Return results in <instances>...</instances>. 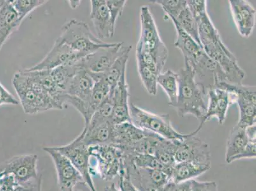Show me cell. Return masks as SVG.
<instances>
[{
	"instance_id": "6da1fadb",
	"label": "cell",
	"mask_w": 256,
	"mask_h": 191,
	"mask_svg": "<svg viewBox=\"0 0 256 191\" xmlns=\"http://www.w3.org/2000/svg\"><path fill=\"white\" fill-rule=\"evenodd\" d=\"M178 103L174 107L181 118L190 115L203 121L207 112L206 98L207 94L198 84L196 74L190 65L185 64L178 73Z\"/></svg>"
},
{
	"instance_id": "7a4b0ae2",
	"label": "cell",
	"mask_w": 256,
	"mask_h": 191,
	"mask_svg": "<svg viewBox=\"0 0 256 191\" xmlns=\"http://www.w3.org/2000/svg\"><path fill=\"white\" fill-rule=\"evenodd\" d=\"M12 84L23 110L28 115H36L50 110H60L57 102L34 83L26 70L15 74Z\"/></svg>"
},
{
	"instance_id": "3957f363",
	"label": "cell",
	"mask_w": 256,
	"mask_h": 191,
	"mask_svg": "<svg viewBox=\"0 0 256 191\" xmlns=\"http://www.w3.org/2000/svg\"><path fill=\"white\" fill-rule=\"evenodd\" d=\"M88 148L90 176L110 182L124 173V154L118 146L108 144L90 146Z\"/></svg>"
},
{
	"instance_id": "277c9868",
	"label": "cell",
	"mask_w": 256,
	"mask_h": 191,
	"mask_svg": "<svg viewBox=\"0 0 256 191\" xmlns=\"http://www.w3.org/2000/svg\"><path fill=\"white\" fill-rule=\"evenodd\" d=\"M59 39L84 58L112 44L94 36L86 22L76 20H71L62 27Z\"/></svg>"
},
{
	"instance_id": "5b68a950",
	"label": "cell",
	"mask_w": 256,
	"mask_h": 191,
	"mask_svg": "<svg viewBox=\"0 0 256 191\" xmlns=\"http://www.w3.org/2000/svg\"><path fill=\"white\" fill-rule=\"evenodd\" d=\"M141 34L136 52L150 54L164 70L168 58V50L160 36L156 24L150 8L144 6L140 10Z\"/></svg>"
},
{
	"instance_id": "8992f818",
	"label": "cell",
	"mask_w": 256,
	"mask_h": 191,
	"mask_svg": "<svg viewBox=\"0 0 256 191\" xmlns=\"http://www.w3.org/2000/svg\"><path fill=\"white\" fill-rule=\"evenodd\" d=\"M130 120L132 124L140 129L153 132L168 140H182L190 134H182L172 126L169 115H156L142 108L130 104Z\"/></svg>"
},
{
	"instance_id": "52a82bcc",
	"label": "cell",
	"mask_w": 256,
	"mask_h": 191,
	"mask_svg": "<svg viewBox=\"0 0 256 191\" xmlns=\"http://www.w3.org/2000/svg\"><path fill=\"white\" fill-rule=\"evenodd\" d=\"M203 48L206 54L220 66L228 83L242 85L246 76L245 72L240 67L236 58L223 42L207 44L203 46Z\"/></svg>"
},
{
	"instance_id": "ba28073f",
	"label": "cell",
	"mask_w": 256,
	"mask_h": 191,
	"mask_svg": "<svg viewBox=\"0 0 256 191\" xmlns=\"http://www.w3.org/2000/svg\"><path fill=\"white\" fill-rule=\"evenodd\" d=\"M220 86V88H211L207 93L208 104L206 118L200 124L202 127L213 118H218L220 125L224 124L230 106L236 104V96L231 84L223 82Z\"/></svg>"
},
{
	"instance_id": "9c48e42d",
	"label": "cell",
	"mask_w": 256,
	"mask_h": 191,
	"mask_svg": "<svg viewBox=\"0 0 256 191\" xmlns=\"http://www.w3.org/2000/svg\"><path fill=\"white\" fill-rule=\"evenodd\" d=\"M199 126L196 131L192 132L185 139L176 140V150L174 160L176 163L196 162L211 164L210 146L195 136L201 131Z\"/></svg>"
},
{
	"instance_id": "30bf717a",
	"label": "cell",
	"mask_w": 256,
	"mask_h": 191,
	"mask_svg": "<svg viewBox=\"0 0 256 191\" xmlns=\"http://www.w3.org/2000/svg\"><path fill=\"white\" fill-rule=\"evenodd\" d=\"M54 148L70 160L83 177L86 185L90 191H97L90 174L89 148L84 143L82 136L79 135L68 145Z\"/></svg>"
},
{
	"instance_id": "8fae6325",
	"label": "cell",
	"mask_w": 256,
	"mask_h": 191,
	"mask_svg": "<svg viewBox=\"0 0 256 191\" xmlns=\"http://www.w3.org/2000/svg\"><path fill=\"white\" fill-rule=\"evenodd\" d=\"M44 150L50 156L54 164L60 191H74L78 184H84L83 177L68 158L54 148H46Z\"/></svg>"
},
{
	"instance_id": "7c38bea8",
	"label": "cell",
	"mask_w": 256,
	"mask_h": 191,
	"mask_svg": "<svg viewBox=\"0 0 256 191\" xmlns=\"http://www.w3.org/2000/svg\"><path fill=\"white\" fill-rule=\"evenodd\" d=\"M124 48L122 43L112 44L83 58L78 62V66L92 74L104 73L120 56Z\"/></svg>"
},
{
	"instance_id": "4fadbf2b",
	"label": "cell",
	"mask_w": 256,
	"mask_h": 191,
	"mask_svg": "<svg viewBox=\"0 0 256 191\" xmlns=\"http://www.w3.org/2000/svg\"><path fill=\"white\" fill-rule=\"evenodd\" d=\"M84 58L80 54L58 38L50 53L36 66L26 69L28 71L51 70L58 67L75 65Z\"/></svg>"
},
{
	"instance_id": "5bb4252c",
	"label": "cell",
	"mask_w": 256,
	"mask_h": 191,
	"mask_svg": "<svg viewBox=\"0 0 256 191\" xmlns=\"http://www.w3.org/2000/svg\"><path fill=\"white\" fill-rule=\"evenodd\" d=\"M38 158L36 155L28 154L15 156L2 163L4 174L14 176L18 185L26 184L39 176Z\"/></svg>"
},
{
	"instance_id": "9a60e30c",
	"label": "cell",
	"mask_w": 256,
	"mask_h": 191,
	"mask_svg": "<svg viewBox=\"0 0 256 191\" xmlns=\"http://www.w3.org/2000/svg\"><path fill=\"white\" fill-rule=\"evenodd\" d=\"M114 126L110 120L94 114L89 124L84 128L80 134L84 143L88 148L112 144Z\"/></svg>"
},
{
	"instance_id": "2e32d148",
	"label": "cell",
	"mask_w": 256,
	"mask_h": 191,
	"mask_svg": "<svg viewBox=\"0 0 256 191\" xmlns=\"http://www.w3.org/2000/svg\"><path fill=\"white\" fill-rule=\"evenodd\" d=\"M232 88L236 94V104L239 107L238 124L245 128L256 125V87L232 84Z\"/></svg>"
},
{
	"instance_id": "e0dca14e",
	"label": "cell",
	"mask_w": 256,
	"mask_h": 191,
	"mask_svg": "<svg viewBox=\"0 0 256 191\" xmlns=\"http://www.w3.org/2000/svg\"><path fill=\"white\" fill-rule=\"evenodd\" d=\"M110 96L113 104L111 122L114 125H117L131 122L129 104L130 94L126 73L123 74L117 86L111 90Z\"/></svg>"
},
{
	"instance_id": "ac0fdd59",
	"label": "cell",
	"mask_w": 256,
	"mask_h": 191,
	"mask_svg": "<svg viewBox=\"0 0 256 191\" xmlns=\"http://www.w3.org/2000/svg\"><path fill=\"white\" fill-rule=\"evenodd\" d=\"M229 4L239 34L248 38L254 30L256 9L246 0H230Z\"/></svg>"
},
{
	"instance_id": "d6986e66",
	"label": "cell",
	"mask_w": 256,
	"mask_h": 191,
	"mask_svg": "<svg viewBox=\"0 0 256 191\" xmlns=\"http://www.w3.org/2000/svg\"><path fill=\"white\" fill-rule=\"evenodd\" d=\"M173 22L176 32V38L174 46L182 52L185 59V64L193 67L204 56L203 48L194 40L187 32L184 31L176 18L168 17Z\"/></svg>"
},
{
	"instance_id": "ffe728a7",
	"label": "cell",
	"mask_w": 256,
	"mask_h": 191,
	"mask_svg": "<svg viewBox=\"0 0 256 191\" xmlns=\"http://www.w3.org/2000/svg\"><path fill=\"white\" fill-rule=\"evenodd\" d=\"M22 22L10 0L0 1V51L12 34L20 28Z\"/></svg>"
},
{
	"instance_id": "44dd1931",
	"label": "cell",
	"mask_w": 256,
	"mask_h": 191,
	"mask_svg": "<svg viewBox=\"0 0 256 191\" xmlns=\"http://www.w3.org/2000/svg\"><path fill=\"white\" fill-rule=\"evenodd\" d=\"M90 20L93 23L98 38L100 40L112 38L115 34L111 25L110 15L106 0H92Z\"/></svg>"
},
{
	"instance_id": "7402d4cb",
	"label": "cell",
	"mask_w": 256,
	"mask_h": 191,
	"mask_svg": "<svg viewBox=\"0 0 256 191\" xmlns=\"http://www.w3.org/2000/svg\"><path fill=\"white\" fill-rule=\"evenodd\" d=\"M150 134L140 129L131 122L121 123L114 125L112 144L124 151Z\"/></svg>"
},
{
	"instance_id": "603a6c76",
	"label": "cell",
	"mask_w": 256,
	"mask_h": 191,
	"mask_svg": "<svg viewBox=\"0 0 256 191\" xmlns=\"http://www.w3.org/2000/svg\"><path fill=\"white\" fill-rule=\"evenodd\" d=\"M94 84L95 81L90 72L81 68L72 79L66 94L89 104L90 106V98Z\"/></svg>"
},
{
	"instance_id": "cb8c5ba5",
	"label": "cell",
	"mask_w": 256,
	"mask_h": 191,
	"mask_svg": "<svg viewBox=\"0 0 256 191\" xmlns=\"http://www.w3.org/2000/svg\"><path fill=\"white\" fill-rule=\"evenodd\" d=\"M132 50V46H125L124 52L114 62L112 66L104 73H90L94 80L96 82L102 80L112 90H114L123 74L126 73L128 59Z\"/></svg>"
},
{
	"instance_id": "d4e9b609",
	"label": "cell",
	"mask_w": 256,
	"mask_h": 191,
	"mask_svg": "<svg viewBox=\"0 0 256 191\" xmlns=\"http://www.w3.org/2000/svg\"><path fill=\"white\" fill-rule=\"evenodd\" d=\"M211 168V164L196 162L176 163L172 170L171 181L174 183L184 182L194 180L206 173Z\"/></svg>"
},
{
	"instance_id": "484cf974",
	"label": "cell",
	"mask_w": 256,
	"mask_h": 191,
	"mask_svg": "<svg viewBox=\"0 0 256 191\" xmlns=\"http://www.w3.org/2000/svg\"><path fill=\"white\" fill-rule=\"evenodd\" d=\"M246 128L237 124L232 128L228 138L226 152V162L228 164H232L235 158L243 152L249 140L246 134Z\"/></svg>"
},
{
	"instance_id": "4316f807",
	"label": "cell",
	"mask_w": 256,
	"mask_h": 191,
	"mask_svg": "<svg viewBox=\"0 0 256 191\" xmlns=\"http://www.w3.org/2000/svg\"><path fill=\"white\" fill-rule=\"evenodd\" d=\"M158 85L162 88L169 98V104L174 108L178 103V74L171 70L160 74L158 76Z\"/></svg>"
},
{
	"instance_id": "83f0119b",
	"label": "cell",
	"mask_w": 256,
	"mask_h": 191,
	"mask_svg": "<svg viewBox=\"0 0 256 191\" xmlns=\"http://www.w3.org/2000/svg\"><path fill=\"white\" fill-rule=\"evenodd\" d=\"M199 38L202 46L222 42L220 32L212 22L208 13L202 16L198 22Z\"/></svg>"
},
{
	"instance_id": "f1b7e54d",
	"label": "cell",
	"mask_w": 256,
	"mask_h": 191,
	"mask_svg": "<svg viewBox=\"0 0 256 191\" xmlns=\"http://www.w3.org/2000/svg\"><path fill=\"white\" fill-rule=\"evenodd\" d=\"M176 150V140L172 141L162 138L156 148L154 156L164 166L173 169L176 164L174 152Z\"/></svg>"
},
{
	"instance_id": "f546056e",
	"label": "cell",
	"mask_w": 256,
	"mask_h": 191,
	"mask_svg": "<svg viewBox=\"0 0 256 191\" xmlns=\"http://www.w3.org/2000/svg\"><path fill=\"white\" fill-rule=\"evenodd\" d=\"M132 160L136 166L141 168L162 170L172 176V168H168L160 163L154 156L150 154H136L124 156Z\"/></svg>"
},
{
	"instance_id": "4dcf8cb0",
	"label": "cell",
	"mask_w": 256,
	"mask_h": 191,
	"mask_svg": "<svg viewBox=\"0 0 256 191\" xmlns=\"http://www.w3.org/2000/svg\"><path fill=\"white\" fill-rule=\"evenodd\" d=\"M176 20L184 31L187 32L188 36H192L199 45L202 46L199 38L198 23L195 20L188 6L182 11L180 15Z\"/></svg>"
},
{
	"instance_id": "1f68e13d",
	"label": "cell",
	"mask_w": 256,
	"mask_h": 191,
	"mask_svg": "<svg viewBox=\"0 0 256 191\" xmlns=\"http://www.w3.org/2000/svg\"><path fill=\"white\" fill-rule=\"evenodd\" d=\"M138 64V69L142 82L150 95L156 96L158 94V78L160 74L155 70L143 64Z\"/></svg>"
},
{
	"instance_id": "d6a6232c",
	"label": "cell",
	"mask_w": 256,
	"mask_h": 191,
	"mask_svg": "<svg viewBox=\"0 0 256 191\" xmlns=\"http://www.w3.org/2000/svg\"><path fill=\"white\" fill-rule=\"evenodd\" d=\"M13 8L24 22L25 18L36 9L48 3L46 0H10Z\"/></svg>"
},
{
	"instance_id": "836d02e7",
	"label": "cell",
	"mask_w": 256,
	"mask_h": 191,
	"mask_svg": "<svg viewBox=\"0 0 256 191\" xmlns=\"http://www.w3.org/2000/svg\"><path fill=\"white\" fill-rule=\"evenodd\" d=\"M111 90V88L104 81L99 80L95 82L90 101V106L94 113L104 100L108 97Z\"/></svg>"
},
{
	"instance_id": "e575fe53",
	"label": "cell",
	"mask_w": 256,
	"mask_h": 191,
	"mask_svg": "<svg viewBox=\"0 0 256 191\" xmlns=\"http://www.w3.org/2000/svg\"><path fill=\"white\" fill-rule=\"evenodd\" d=\"M150 2L159 4L166 12L168 17L174 18H178L182 11L188 6L187 1L186 0H156Z\"/></svg>"
},
{
	"instance_id": "d590c367",
	"label": "cell",
	"mask_w": 256,
	"mask_h": 191,
	"mask_svg": "<svg viewBox=\"0 0 256 191\" xmlns=\"http://www.w3.org/2000/svg\"><path fill=\"white\" fill-rule=\"evenodd\" d=\"M107 6L110 15L111 25L116 32V23L118 18L122 14L127 4L126 0H106Z\"/></svg>"
},
{
	"instance_id": "8d00e7d4",
	"label": "cell",
	"mask_w": 256,
	"mask_h": 191,
	"mask_svg": "<svg viewBox=\"0 0 256 191\" xmlns=\"http://www.w3.org/2000/svg\"><path fill=\"white\" fill-rule=\"evenodd\" d=\"M206 0H188L187 1L188 6L190 12L198 22L202 16L207 12Z\"/></svg>"
},
{
	"instance_id": "74e56055",
	"label": "cell",
	"mask_w": 256,
	"mask_h": 191,
	"mask_svg": "<svg viewBox=\"0 0 256 191\" xmlns=\"http://www.w3.org/2000/svg\"><path fill=\"white\" fill-rule=\"evenodd\" d=\"M42 174H40L36 178L28 182L20 184L14 191H42Z\"/></svg>"
},
{
	"instance_id": "f35d334b",
	"label": "cell",
	"mask_w": 256,
	"mask_h": 191,
	"mask_svg": "<svg viewBox=\"0 0 256 191\" xmlns=\"http://www.w3.org/2000/svg\"><path fill=\"white\" fill-rule=\"evenodd\" d=\"M20 104L11 93L0 83V106H18Z\"/></svg>"
},
{
	"instance_id": "ab89813d",
	"label": "cell",
	"mask_w": 256,
	"mask_h": 191,
	"mask_svg": "<svg viewBox=\"0 0 256 191\" xmlns=\"http://www.w3.org/2000/svg\"><path fill=\"white\" fill-rule=\"evenodd\" d=\"M192 191H220L216 182H198L192 180Z\"/></svg>"
},
{
	"instance_id": "60d3db41",
	"label": "cell",
	"mask_w": 256,
	"mask_h": 191,
	"mask_svg": "<svg viewBox=\"0 0 256 191\" xmlns=\"http://www.w3.org/2000/svg\"><path fill=\"white\" fill-rule=\"evenodd\" d=\"M18 184L14 176L6 174L0 178V191H14Z\"/></svg>"
},
{
	"instance_id": "b9f144b4",
	"label": "cell",
	"mask_w": 256,
	"mask_h": 191,
	"mask_svg": "<svg viewBox=\"0 0 256 191\" xmlns=\"http://www.w3.org/2000/svg\"><path fill=\"white\" fill-rule=\"evenodd\" d=\"M164 188L165 191H192V180L180 183L170 182Z\"/></svg>"
},
{
	"instance_id": "7bdbcfd3",
	"label": "cell",
	"mask_w": 256,
	"mask_h": 191,
	"mask_svg": "<svg viewBox=\"0 0 256 191\" xmlns=\"http://www.w3.org/2000/svg\"><path fill=\"white\" fill-rule=\"evenodd\" d=\"M256 140H249L245 150L235 158L234 162L243 159H254L256 156Z\"/></svg>"
},
{
	"instance_id": "ee69618b",
	"label": "cell",
	"mask_w": 256,
	"mask_h": 191,
	"mask_svg": "<svg viewBox=\"0 0 256 191\" xmlns=\"http://www.w3.org/2000/svg\"><path fill=\"white\" fill-rule=\"evenodd\" d=\"M120 188L121 191H138L124 174L120 176Z\"/></svg>"
},
{
	"instance_id": "f6af8a7d",
	"label": "cell",
	"mask_w": 256,
	"mask_h": 191,
	"mask_svg": "<svg viewBox=\"0 0 256 191\" xmlns=\"http://www.w3.org/2000/svg\"><path fill=\"white\" fill-rule=\"evenodd\" d=\"M70 6V8L72 9H76L78 8L79 6H80L81 3H82V1H76V0H75V1H68Z\"/></svg>"
},
{
	"instance_id": "bcb514c9",
	"label": "cell",
	"mask_w": 256,
	"mask_h": 191,
	"mask_svg": "<svg viewBox=\"0 0 256 191\" xmlns=\"http://www.w3.org/2000/svg\"><path fill=\"white\" fill-rule=\"evenodd\" d=\"M104 191H121V190H118L117 187H116L115 184H112L110 186H106V188H104Z\"/></svg>"
},
{
	"instance_id": "7dc6e473",
	"label": "cell",
	"mask_w": 256,
	"mask_h": 191,
	"mask_svg": "<svg viewBox=\"0 0 256 191\" xmlns=\"http://www.w3.org/2000/svg\"><path fill=\"white\" fill-rule=\"evenodd\" d=\"M4 176H6V174H4L3 167H2V164H0V178H2Z\"/></svg>"
},
{
	"instance_id": "c3c4849f",
	"label": "cell",
	"mask_w": 256,
	"mask_h": 191,
	"mask_svg": "<svg viewBox=\"0 0 256 191\" xmlns=\"http://www.w3.org/2000/svg\"><path fill=\"white\" fill-rule=\"evenodd\" d=\"M160 191H165V190H164V188H162V190H160Z\"/></svg>"
},
{
	"instance_id": "681fc988",
	"label": "cell",
	"mask_w": 256,
	"mask_h": 191,
	"mask_svg": "<svg viewBox=\"0 0 256 191\" xmlns=\"http://www.w3.org/2000/svg\"><path fill=\"white\" fill-rule=\"evenodd\" d=\"M74 191H80V190H74Z\"/></svg>"
}]
</instances>
